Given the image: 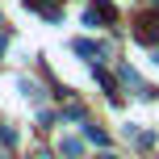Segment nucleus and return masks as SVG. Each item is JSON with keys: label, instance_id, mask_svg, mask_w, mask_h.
<instances>
[{"label": "nucleus", "instance_id": "nucleus-1", "mask_svg": "<svg viewBox=\"0 0 159 159\" xmlns=\"http://www.w3.org/2000/svg\"><path fill=\"white\" fill-rule=\"evenodd\" d=\"M138 38H143V42H155L159 38V21H155V17H143V21H138Z\"/></svg>", "mask_w": 159, "mask_h": 159}, {"label": "nucleus", "instance_id": "nucleus-2", "mask_svg": "<svg viewBox=\"0 0 159 159\" xmlns=\"http://www.w3.org/2000/svg\"><path fill=\"white\" fill-rule=\"evenodd\" d=\"M63 155L67 159H80V155H84V143H80V138H63Z\"/></svg>", "mask_w": 159, "mask_h": 159}, {"label": "nucleus", "instance_id": "nucleus-3", "mask_svg": "<svg viewBox=\"0 0 159 159\" xmlns=\"http://www.w3.org/2000/svg\"><path fill=\"white\" fill-rule=\"evenodd\" d=\"M84 134H88V138H92V143H101V147H105V143H109V134H105V130H96V126H84Z\"/></svg>", "mask_w": 159, "mask_h": 159}, {"label": "nucleus", "instance_id": "nucleus-4", "mask_svg": "<svg viewBox=\"0 0 159 159\" xmlns=\"http://www.w3.org/2000/svg\"><path fill=\"white\" fill-rule=\"evenodd\" d=\"M0 143H4V147H17V134H13L8 126H0Z\"/></svg>", "mask_w": 159, "mask_h": 159}, {"label": "nucleus", "instance_id": "nucleus-5", "mask_svg": "<svg viewBox=\"0 0 159 159\" xmlns=\"http://www.w3.org/2000/svg\"><path fill=\"white\" fill-rule=\"evenodd\" d=\"M105 159H117V155H105Z\"/></svg>", "mask_w": 159, "mask_h": 159}, {"label": "nucleus", "instance_id": "nucleus-6", "mask_svg": "<svg viewBox=\"0 0 159 159\" xmlns=\"http://www.w3.org/2000/svg\"><path fill=\"white\" fill-rule=\"evenodd\" d=\"M155 4H159V0H155Z\"/></svg>", "mask_w": 159, "mask_h": 159}]
</instances>
